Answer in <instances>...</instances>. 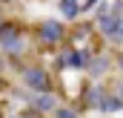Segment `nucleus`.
<instances>
[{
    "label": "nucleus",
    "mask_w": 123,
    "mask_h": 118,
    "mask_svg": "<svg viewBox=\"0 0 123 118\" xmlns=\"http://www.w3.org/2000/svg\"><path fill=\"white\" fill-rule=\"evenodd\" d=\"M23 81H26L31 89H37V92H46V87H49L46 72H43V69H37V66H29V69L23 72Z\"/></svg>",
    "instance_id": "1"
},
{
    "label": "nucleus",
    "mask_w": 123,
    "mask_h": 118,
    "mask_svg": "<svg viewBox=\"0 0 123 118\" xmlns=\"http://www.w3.org/2000/svg\"><path fill=\"white\" fill-rule=\"evenodd\" d=\"M40 37H43V43H57L63 37V26L57 20H46V23L40 26Z\"/></svg>",
    "instance_id": "2"
},
{
    "label": "nucleus",
    "mask_w": 123,
    "mask_h": 118,
    "mask_svg": "<svg viewBox=\"0 0 123 118\" xmlns=\"http://www.w3.org/2000/svg\"><path fill=\"white\" fill-rule=\"evenodd\" d=\"M100 26H103V32H106V35H120V20H117V9H115L112 15H106Z\"/></svg>",
    "instance_id": "3"
},
{
    "label": "nucleus",
    "mask_w": 123,
    "mask_h": 118,
    "mask_svg": "<svg viewBox=\"0 0 123 118\" xmlns=\"http://www.w3.org/2000/svg\"><path fill=\"white\" fill-rule=\"evenodd\" d=\"M60 12L66 15V17H77L80 6H77V0H60Z\"/></svg>",
    "instance_id": "4"
},
{
    "label": "nucleus",
    "mask_w": 123,
    "mask_h": 118,
    "mask_svg": "<svg viewBox=\"0 0 123 118\" xmlns=\"http://www.w3.org/2000/svg\"><path fill=\"white\" fill-rule=\"evenodd\" d=\"M34 107H37V110H55V98H52L49 92H43V95L34 98Z\"/></svg>",
    "instance_id": "5"
},
{
    "label": "nucleus",
    "mask_w": 123,
    "mask_h": 118,
    "mask_svg": "<svg viewBox=\"0 0 123 118\" xmlns=\"http://www.w3.org/2000/svg\"><path fill=\"white\" fill-rule=\"evenodd\" d=\"M120 98H106V101H103V110H120Z\"/></svg>",
    "instance_id": "6"
},
{
    "label": "nucleus",
    "mask_w": 123,
    "mask_h": 118,
    "mask_svg": "<svg viewBox=\"0 0 123 118\" xmlns=\"http://www.w3.org/2000/svg\"><path fill=\"white\" fill-rule=\"evenodd\" d=\"M106 69V60H94V66H92V75H100Z\"/></svg>",
    "instance_id": "7"
},
{
    "label": "nucleus",
    "mask_w": 123,
    "mask_h": 118,
    "mask_svg": "<svg viewBox=\"0 0 123 118\" xmlns=\"http://www.w3.org/2000/svg\"><path fill=\"white\" fill-rule=\"evenodd\" d=\"M57 118H77L72 110H57Z\"/></svg>",
    "instance_id": "8"
},
{
    "label": "nucleus",
    "mask_w": 123,
    "mask_h": 118,
    "mask_svg": "<svg viewBox=\"0 0 123 118\" xmlns=\"http://www.w3.org/2000/svg\"><path fill=\"white\" fill-rule=\"evenodd\" d=\"M117 63H120V69H123V55H120V60H117Z\"/></svg>",
    "instance_id": "9"
},
{
    "label": "nucleus",
    "mask_w": 123,
    "mask_h": 118,
    "mask_svg": "<svg viewBox=\"0 0 123 118\" xmlns=\"http://www.w3.org/2000/svg\"><path fill=\"white\" fill-rule=\"evenodd\" d=\"M0 29H3V20H0Z\"/></svg>",
    "instance_id": "10"
},
{
    "label": "nucleus",
    "mask_w": 123,
    "mask_h": 118,
    "mask_svg": "<svg viewBox=\"0 0 123 118\" xmlns=\"http://www.w3.org/2000/svg\"><path fill=\"white\" fill-rule=\"evenodd\" d=\"M0 66H3V60H0Z\"/></svg>",
    "instance_id": "11"
},
{
    "label": "nucleus",
    "mask_w": 123,
    "mask_h": 118,
    "mask_svg": "<svg viewBox=\"0 0 123 118\" xmlns=\"http://www.w3.org/2000/svg\"><path fill=\"white\" fill-rule=\"evenodd\" d=\"M0 87H3V84H0Z\"/></svg>",
    "instance_id": "12"
}]
</instances>
